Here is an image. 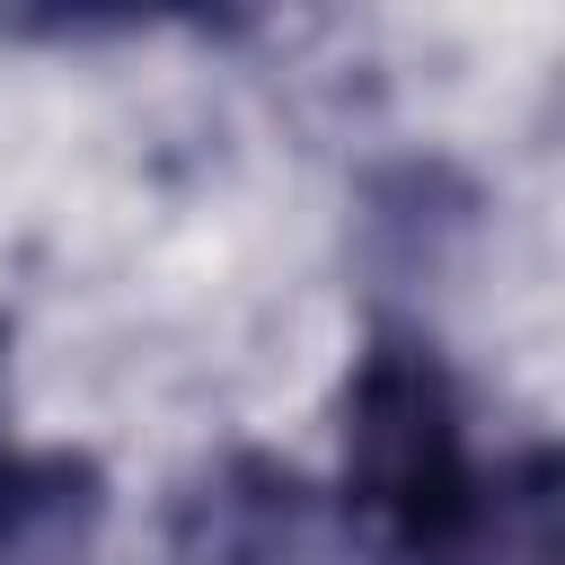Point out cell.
<instances>
[{"instance_id": "cell-1", "label": "cell", "mask_w": 565, "mask_h": 565, "mask_svg": "<svg viewBox=\"0 0 565 565\" xmlns=\"http://www.w3.org/2000/svg\"><path fill=\"white\" fill-rule=\"evenodd\" d=\"M344 503L397 565H556V468H486L433 344L380 335L344 397Z\"/></svg>"}, {"instance_id": "cell-2", "label": "cell", "mask_w": 565, "mask_h": 565, "mask_svg": "<svg viewBox=\"0 0 565 565\" xmlns=\"http://www.w3.org/2000/svg\"><path fill=\"white\" fill-rule=\"evenodd\" d=\"M71 503H88V468H71V459H35V450H18V441L0 433V556L35 547Z\"/></svg>"}]
</instances>
